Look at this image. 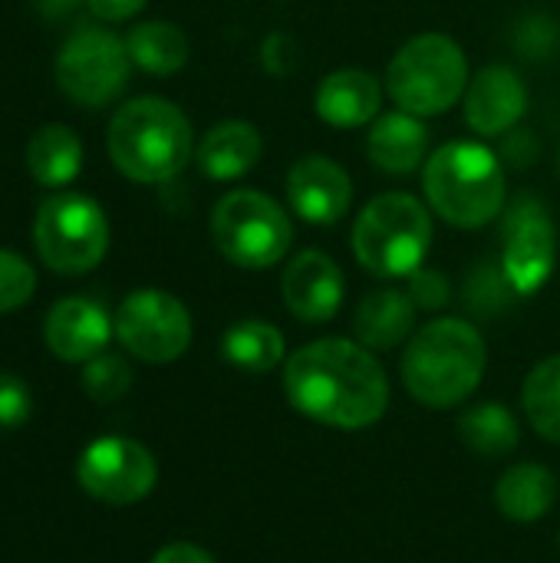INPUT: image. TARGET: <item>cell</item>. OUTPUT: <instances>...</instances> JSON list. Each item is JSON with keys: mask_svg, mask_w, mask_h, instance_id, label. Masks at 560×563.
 Listing matches in <instances>:
<instances>
[{"mask_svg": "<svg viewBox=\"0 0 560 563\" xmlns=\"http://www.w3.org/2000/svg\"><path fill=\"white\" fill-rule=\"evenodd\" d=\"M284 396L300 416L327 429L360 432L386 416L389 379L373 350L343 336H327L287 356Z\"/></svg>", "mask_w": 560, "mask_h": 563, "instance_id": "cell-1", "label": "cell"}, {"mask_svg": "<svg viewBox=\"0 0 560 563\" xmlns=\"http://www.w3.org/2000/svg\"><path fill=\"white\" fill-rule=\"evenodd\" d=\"M488 366L485 336L459 317H439L416 330L406 343L399 373L406 393L426 409L462 406L482 383Z\"/></svg>", "mask_w": 560, "mask_h": 563, "instance_id": "cell-2", "label": "cell"}, {"mask_svg": "<svg viewBox=\"0 0 560 563\" xmlns=\"http://www.w3.org/2000/svg\"><path fill=\"white\" fill-rule=\"evenodd\" d=\"M106 145L112 165L139 185L172 181L195 155L188 115L162 96H139L119 106Z\"/></svg>", "mask_w": 560, "mask_h": 563, "instance_id": "cell-3", "label": "cell"}, {"mask_svg": "<svg viewBox=\"0 0 560 563\" xmlns=\"http://www.w3.org/2000/svg\"><path fill=\"white\" fill-rule=\"evenodd\" d=\"M429 208L462 228H485L505 208V162L482 142H446L426 158L422 168Z\"/></svg>", "mask_w": 560, "mask_h": 563, "instance_id": "cell-4", "label": "cell"}, {"mask_svg": "<svg viewBox=\"0 0 560 563\" xmlns=\"http://www.w3.org/2000/svg\"><path fill=\"white\" fill-rule=\"evenodd\" d=\"M432 247V214L406 191L373 198L353 224V254L373 277L393 280L426 267Z\"/></svg>", "mask_w": 560, "mask_h": 563, "instance_id": "cell-5", "label": "cell"}, {"mask_svg": "<svg viewBox=\"0 0 560 563\" xmlns=\"http://www.w3.org/2000/svg\"><path fill=\"white\" fill-rule=\"evenodd\" d=\"M469 56L446 33L406 40L386 66L389 99L419 119L449 112L469 89Z\"/></svg>", "mask_w": 560, "mask_h": 563, "instance_id": "cell-6", "label": "cell"}, {"mask_svg": "<svg viewBox=\"0 0 560 563\" xmlns=\"http://www.w3.org/2000/svg\"><path fill=\"white\" fill-rule=\"evenodd\" d=\"M215 247L244 271H267L281 264L294 244V224L284 205L254 188H234L218 198L211 211Z\"/></svg>", "mask_w": 560, "mask_h": 563, "instance_id": "cell-7", "label": "cell"}, {"mask_svg": "<svg viewBox=\"0 0 560 563\" xmlns=\"http://www.w3.org/2000/svg\"><path fill=\"white\" fill-rule=\"evenodd\" d=\"M33 244L40 261L63 277L89 274L109 251V221L89 195L59 191L46 198L33 221Z\"/></svg>", "mask_w": 560, "mask_h": 563, "instance_id": "cell-8", "label": "cell"}, {"mask_svg": "<svg viewBox=\"0 0 560 563\" xmlns=\"http://www.w3.org/2000/svg\"><path fill=\"white\" fill-rule=\"evenodd\" d=\"M129 49L125 40L102 26H83L76 30L56 56V82L59 89L86 106V109H102L122 96L129 86Z\"/></svg>", "mask_w": 560, "mask_h": 563, "instance_id": "cell-9", "label": "cell"}, {"mask_svg": "<svg viewBox=\"0 0 560 563\" xmlns=\"http://www.w3.org/2000/svg\"><path fill=\"white\" fill-rule=\"evenodd\" d=\"M188 307L158 287L132 290L116 313V336L125 353L142 363H175L191 346Z\"/></svg>", "mask_w": 560, "mask_h": 563, "instance_id": "cell-10", "label": "cell"}, {"mask_svg": "<svg viewBox=\"0 0 560 563\" xmlns=\"http://www.w3.org/2000/svg\"><path fill=\"white\" fill-rule=\"evenodd\" d=\"M76 478L89 498L112 508H129L152 495L158 482V465L155 455L135 439L106 435L83 449L76 462Z\"/></svg>", "mask_w": 560, "mask_h": 563, "instance_id": "cell-11", "label": "cell"}, {"mask_svg": "<svg viewBox=\"0 0 560 563\" xmlns=\"http://www.w3.org/2000/svg\"><path fill=\"white\" fill-rule=\"evenodd\" d=\"M558 264V228L541 198L525 195L502 224V274L518 297L538 294Z\"/></svg>", "mask_w": 560, "mask_h": 563, "instance_id": "cell-12", "label": "cell"}, {"mask_svg": "<svg viewBox=\"0 0 560 563\" xmlns=\"http://www.w3.org/2000/svg\"><path fill=\"white\" fill-rule=\"evenodd\" d=\"M465 122L475 135L498 139L512 132L528 112V86L518 69L505 63H492L469 79L462 96Z\"/></svg>", "mask_w": 560, "mask_h": 563, "instance_id": "cell-13", "label": "cell"}, {"mask_svg": "<svg viewBox=\"0 0 560 563\" xmlns=\"http://www.w3.org/2000/svg\"><path fill=\"white\" fill-rule=\"evenodd\" d=\"M287 201L307 224H337L353 205V181L327 155H304L287 168Z\"/></svg>", "mask_w": 560, "mask_h": 563, "instance_id": "cell-14", "label": "cell"}, {"mask_svg": "<svg viewBox=\"0 0 560 563\" xmlns=\"http://www.w3.org/2000/svg\"><path fill=\"white\" fill-rule=\"evenodd\" d=\"M287 310L300 323H327L340 313L347 280L340 264L323 251H300L281 277Z\"/></svg>", "mask_w": 560, "mask_h": 563, "instance_id": "cell-15", "label": "cell"}, {"mask_svg": "<svg viewBox=\"0 0 560 563\" xmlns=\"http://www.w3.org/2000/svg\"><path fill=\"white\" fill-rule=\"evenodd\" d=\"M112 333L116 323L89 297H66L53 303L43 320V340L50 353L63 363H89L92 356L106 353Z\"/></svg>", "mask_w": 560, "mask_h": 563, "instance_id": "cell-16", "label": "cell"}, {"mask_svg": "<svg viewBox=\"0 0 560 563\" xmlns=\"http://www.w3.org/2000/svg\"><path fill=\"white\" fill-rule=\"evenodd\" d=\"M383 86L366 69H337L320 79L314 92L317 115L333 129H360L380 115Z\"/></svg>", "mask_w": 560, "mask_h": 563, "instance_id": "cell-17", "label": "cell"}, {"mask_svg": "<svg viewBox=\"0 0 560 563\" xmlns=\"http://www.w3.org/2000/svg\"><path fill=\"white\" fill-rule=\"evenodd\" d=\"M370 162L389 175H409L426 165L429 155V129L413 112H386L366 132Z\"/></svg>", "mask_w": 560, "mask_h": 563, "instance_id": "cell-18", "label": "cell"}, {"mask_svg": "<svg viewBox=\"0 0 560 563\" xmlns=\"http://www.w3.org/2000/svg\"><path fill=\"white\" fill-rule=\"evenodd\" d=\"M261 152H264V139L254 122L224 119L205 132L195 162L211 181H234L261 162Z\"/></svg>", "mask_w": 560, "mask_h": 563, "instance_id": "cell-19", "label": "cell"}, {"mask_svg": "<svg viewBox=\"0 0 560 563\" xmlns=\"http://www.w3.org/2000/svg\"><path fill=\"white\" fill-rule=\"evenodd\" d=\"M416 300L409 297V290H396V287H383L373 290L360 300L356 317H353V330H356V343H363L366 350H396L399 343H406L416 330Z\"/></svg>", "mask_w": 560, "mask_h": 563, "instance_id": "cell-20", "label": "cell"}, {"mask_svg": "<svg viewBox=\"0 0 560 563\" xmlns=\"http://www.w3.org/2000/svg\"><path fill=\"white\" fill-rule=\"evenodd\" d=\"M554 501H558V482L545 465H535V462L512 465L495 485L498 511L518 525H535L548 518Z\"/></svg>", "mask_w": 560, "mask_h": 563, "instance_id": "cell-21", "label": "cell"}, {"mask_svg": "<svg viewBox=\"0 0 560 563\" xmlns=\"http://www.w3.org/2000/svg\"><path fill=\"white\" fill-rule=\"evenodd\" d=\"M26 168H30L33 181L43 185V188L69 185L83 168V142H79V135L63 122L40 125L33 132L30 145H26Z\"/></svg>", "mask_w": 560, "mask_h": 563, "instance_id": "cell-22", "label": "cell"}, {"mask_svg": "<svg viewBox=\"0 0 560 563\" xmlns=\"http://www.w3.org/2000/svg\"><path fill=\"white\" fill-rule=\"evenodd\" d=\"M221 356L241 373H271L287 363V340L267 320H238L221 340Z\"/></svg>", "mask_w": 560, "mask_h": 563, "instance_id": "cell-23", "label": "cell"}, {"mask_svg": "<svg viewBox=\"0 0 560 563\" xmlns=\"http://www.w3.org/2000/svg\"><path fill=\"white\" fill-rule=\"evenodd\" d=\"M462 442L482 459H505L521 442V426L515 412L502 402H479L459 416Z\"/></svg>", "mask_w": 560, "mask_h": 563, "instance_id": "cell-24", "label": "cell"}, {"mask_svg": "<svg viewBox=\"0 0 560 563\" xmlns=\"http://www.w3.org/2000/svg\"><path fill=\"white\" fill-rule=\"evenodd\" d=\"M125 49L129 59L152 76H172L188 63V36L168 20H149L132 26L125 36Z\"/></svg>", "mask_w": 560, "mask_h": 563, "instance_id": "cell-25", "label": "cell"}, {"mask_svg": "<svg viewBox=\"0 0 560 563\" xmlns=\"http://www.w3.org/2000/svg\"><path fill=\"white\" fill-rule=\"evenodd\" d=\"M521 409L531 422V429L560 445V353L541 360L521 389Z\"/></svg>", "mask_w": 560, "mask_h": 563, "instance_id": "cell-26", "label": "cell"}, {"mask_svg": "<svg viewBox=\"0 0 560 563\" xmlns=\"http://www.w3.org/2000/svg\"><path fill=\"white\" fill-rule=\"evenodd\" d=\"M83 389L92 402H116L132 389V369L116 353H99L89 363H83Z\"/></svg>", "mask_w": 560, "mask_h": 563, "instance_id": "cell-27", "label": "cell"}, {"mask_svg": "<svg viewBox=\"0 0 560 563\" xmlns=\"http://www.w3.org/2000/svg\"><path fill=\"white\" fill-rule=\"evenodd\" d=\"M36 290V271L26 257L0 247V313L23 307Z\"/></svg>", "mask_w": 560, "mask_h": 563, "instance_id": "cell-28", "label": "cell"}, {"mask_svg": "<svg viewBox=\"0 0 560 563\" xmlns=\"http://www.w3.org/2000/svg\"><path fill=\"white\" fill-rule=\"evenodd\" d=\"M33 412V396L20 376L0 373V429H20Z\"/></svg>", "mask_w": 560, "mask_h": 563, "instance_id": "cell-29", "label": "cell"}, {"mask_svg": "<svg viewBox=\"0 0 560 563\" xmlns=\"http://www.w3.org/2000/svg\"><path fill=\"white\" fill-rule=\"evenodd\" d=\"M554 40H558V23H554L551 16H545V13L528 16V20L515 30V46H518V53L528 56V59H531V56H535V59L548 56L551 46H554Z\"/></svg>", "mask_w": 560, "mask_h": 563, "instance_id": "cell-30", "label": "cell"}, {"mask_svg": "<svg viewBox=\"0 0 560 563\" xmlns=\"http://www.w3.org/2000/svg\"><path fill=\"white\" fill-rule=\"evenodd\" d=\"M409 297L422 310H442L449 303V297H452V287L439 271L419 267L416 274H409Z\"/></svg>", "mask_w": 560, "mask_h": 563, "instance_id": "cell-31", "label": "cell"}, {"mask_svg": "<svg viewBox=\"0 0 560 563\" xmlns=\"http://www.w3.org/2000/svg\"><path fill=\"white\" fill-rule=\"evenodd\" d=\"M505 287H508L505 274L482 271L479 280L472 277V284H469V307H472V310H482V313H495V310L505 303ZM508 290H512V287H508ZM512 294H515V290H512Z\"/></svg>", "mask_w": 560, "mask_h": 563, "instance_id": "cell-32", "label": "cell"}, {"mask_svg": "<svg viewBox=\"0 0 560 563\" xmlns=\"http://www.w3.org/2000/svg\"><path fill=\"white\" fill-rule=\"evenodd\" d=\"M538 152H541V142L528 132V129H512L505 132V145H502V158L505 165H535L538 162Z\"/></svg>", "mask_w": 560, "mask_h": 563, "instance_id": "cell-33", "label": "cell"}, {"mask_svg": "<svg viewBox=\"0 0 560 563\" xmlns=\"http://www.w3.org/2000/svg\"><path fill=\"white\" fill-rule=\"evenodd\" d=\"M145 3H149V0H86V7H89L99 20H106V23L129 20V16H135Z\"/></svg>", "mask_w": 560, "mask_h": 563, "instance_id": "cell-34", "label": "cell"}, {"mask_svg": "<svg viewBox=\"0 0 560 563\" xmlns=\"http://www.w3.org/2000/svg\"><path fill=\"white\" fill-rule=\"evenodd\" d=\"M152 563H218L205 548L198 544H188V541H175V544H165Z\"/></svg>", "mask_w": 560, "mask_h": 563, "instance_id": "cell-35", "label": "cell"}, {"mask_svg": "<svg viewBox=\"0 0 560 563\" xmlns=\"http://www.w3.org/2000/svg\"><path fill=\"white\" fill-rule=\"evenodd\" d=\"M79 0H40V7L50 13V16H59V13H66V10H73Z\"/></svg>", "mask_w": 560, "mask_h": 563, "instance_id": "cell-36", "label": "cell"}, {"mask_svg": "<svg viewBox=\"0 0 560 563\" xmlns=\"http://www.w3.org/2000/svg\"><path fill=\"white\" fill-rule=\"evenodd\" d=\"M558 162H560V158H558Z\"/></svg>", "mask_w": 560, "mask_h": 563, "instance_id": "cell-37", "label": "cell"}]
</instances>
